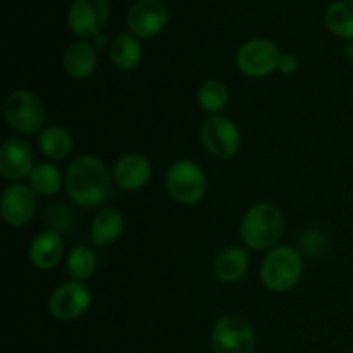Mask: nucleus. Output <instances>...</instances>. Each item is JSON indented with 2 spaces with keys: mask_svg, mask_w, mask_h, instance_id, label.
Here are the masks:
<instances>
[{
  "mask_svg": "<svg viewBox=\"0 0 353 353\" xmlns=\"http://www.w3.org/2000/svg\"><path fill=\"white\" fill-rule=\"evenodd\" d=\"M165 188L181 205H196L209 190L207 174L196 162L181 159L169 165L165 172Z\"/></svg>",
  "mask_w": 353,
  "mask_h": 353,
  "instance_id": "nucleus-4",
  "label": "nucleus"
},
{
  "mask_svg": "<svg viewBox=\"0 0 353 353\" xmlns=\"http://www.w3.org/2000/svg\"><path fill=\"white\" fill-rule=\"evenodd\" d=\"M97 48L90 41H76L64 52V69L71 78L86 79L95 72L99 64Z\"/></svg>",
  "mask_w": 353,
  "mask_h": 353,
  "instance_id": "nucleus-16",
  "label": "nucleus"
},
{
  "mask_svg": "<svg viewBox=\"0 0 353 353\" xmlns=\"http://www.w3.org/2000/svg\"><path fill=\"white\" fill-rule=\"evenodd\" d=\"M303 274V259L296 248L274 247L269 250L261 265V279L274 293L295 288Z\"/></svg>",
  "mask_w": 353,
  "mask_h": 353,
  "instance_id": "nucleus-3",
  "label": "nucleus"
},
{
  "mask_svg": "<svg viewBox=\"0 0 353 353\" xmlns=\"http://www.w3.org/2000/svg\"><path fill=\"white\" fill-rule=\"evenodd\" d=\"M279 48L274 41L265 38H254L240 47L236 54V65L247 78H264L278 69Z\"/></svg>",
  "mask_w": 353,
  "mask_h": 353,
  "instance_id": "nucleus-8",
  "label": "nucleus"
},
{
  "mask_svg": "<svg viewBox=\"0 0 353 353\" xmlns=\"http://www.w3.org/2000/svg\"><path fill=\"white\" fill-rule=\"evenodd\" d=\"M33 152L24 140L10 138L0 147V174L12 183L30 178L33 171Z\"/></svg>",
  "mask_w": 353,
  "mask_h": 353,
  "instance_id": "nucleus-13",
  "label": "nucleus"
},
{
  "mask_svg": "<svg viewBox=\"0 0 353 353\" xmlns=\"http://www.w3.org/2000/svg\"><path fill=\"white\" fill-rule=\"evenodd\" d=\"M65 268L72 279L85 283L97 271L95 252L90 247H74L65 259Z\"/></svg>",
  "mask_w": 353,
  "mask_h": 353,
  "instance_id": "nucleus-24",
  "label": "nucleus"
},
{
  "mask_svg": "<svg viewBox=\"0 0 353 353\" xmlns=\"http://www.w3.org/2000/svg\"><path fill=\"white\" fill-rule=\"evenodd\" d=\"M124 230V216L121 210L105 207L97 212L92 223V241L97 247H107L121 236Z\"/></svg>",
  "mask_w": 353,
  "mask_h": 353,
  "instance_id": "nucleus-18",
  "label": "nucleus"
},
{
  "mask_svg": "<svg viewBox=\"0 0 353 353\" xmlns=\"http://www.w3.org/2000/svg\"><path fill=\"white\" fill-rule=\"evenodd\" d=\"M90 305H92V292L85 283L76 279L62 283L48 299V312L54 319L62 323L79 319L85 316Z\"/></svg>",
  "mask_w": 353,
  "mask_h": 353,
  "instance_id": "nucleus-7",
  "label": "nucleus"
},
{
  "mask_svg": "<svg viewBox=\"0 0 353 353\" xmlns=\"http://www.w3.org/2000/svg\"><path fill=\"white\" fill-rule=\"evenodd\" d=\"M152 172L154 169H152L150 161L143 154L131 152V154L123 155L114 164L112 179L124 192H137L148 185V181L152 179Z\"/></svg>",
  "mask_w": 353,
  "mask_h": 353,
  "instance_id": "nucleus-14",
  "label": "nucleus"
},
{
  "mask_svg": "<svg viewBox=\"0 0 353 353\" xmlns=\"http://www.w3.org/2000/svg\"><path fill=\"white\" fill-rule=\"evenodd\" d=\"M109 16L107 0H74L68 14V26L81 40H93L107 26Z\"/></svg>",
  "mask_w": 353,
  "mask_h": 353,
  "instance_id": "nucleus-10",
  "label": "nucleus"
},
{
  "mask_svg": "<svg viewBox=\"0 0 353 353\" xmlns=\"http://www.w3.org/2000/svg\"><path fill=\"white\" fill-rule=\"evenodd\" d=\"M327 30L343 40H353V0H336L324 14Z\"/></svg>",
  "mask_w": 353,
  "mask_h": 353,
  "instance_id": "nucleus-22",
  "label": "nucleus"
},
{
  "mask_svg": "<svg viewBox=\"0 0 353 353\" xmlns=\"http://www.w3.org/2000/svg\"><path fill=\"white\" fill-rule=\"evenodd\" d=\"M143 57V48L134 34H119L110 43V61L121 71H131Z\"/></svg>",
  "mask_w": 353,
  "mask_h": 353,
  "instance_id": "nucleus-20",
  "label": "nucleus"
},
{
  "mask_svg": "<svg viewBox=\"0 0 353 353\" xmlns=\"http://www.w3.org/2000/svg\"><path fill=\"white\" fill-rule=\"evenodd\" d=\"M71 217H72V212L65 209L64 203H57V205L54 203V207L48 210V223L54 226L52 230L59 231V233L68 230V228H71V221H72Z\"/></svg>",
  "mask_w": 353,
  "mask_h": 353,
  "instance_id": "nucleus-25",
  "label": "nucleus"
},
{
  "mask_svg": "<svg viewBox=\"0 0 353 353\" xmlns=\"http://www.w3.org/2000/svg\"><path fill=\"white\" fill-rule=\"evenodd\" d=\"M28 183L37 195L52 196L61 192L62 186L65 185V178L54 164L41 162V164H34Z\"/></svg>",
  "mask_w": 353,
  "mask_h": 353,
  "instance_id": "nucleus-21",
  "label": "nucleus"
},
{
  "mask_svg": "<svg viewBox=\"0 0 353 353\" xmlns=\"http://www.w3.org/2000/svg\"><path fill=\"white\" fill-rule=\"evenodd\" d=\"M285 233V217L281 210L269 202L252 205L240 224V236L245 247L252 250H272Z\"/></svg>",
  "mask_w": 353,
  "mask_h": 353,
  "instance_id": "nucleus-2",
  "label": "nucleus"
},
{
  "mask_svg": "<svg viewBox=\"0 0 353 353\" xmlns=\"http://www.w3.org/2000/svg\"><path fill=\"white\" fill-rule=\"evenodd\" d=\"M3 116L10 130L19 134H33L43 130L45 107L37 93L30 90H14L3 103Z\"/></svg>",
  "mask_w": 353,
  "mask_h": 353,
  "instance_id": "nucleus-5",
  "label": "nucleus"
},
{
  "mask_svg": "<svg viewBox=\"0 0 353 353\" xmlns=\"http://www.w3.org/2000/svg\"><path fill=\"white\" fill-rule=\"evenodd\" d=\"M38 147L45 157L52 161H64L74 148L72 134L62 126H47L40 131Z\"/></svg>",
  "mask_w": 353,
  "mask_h": 353,
  "instance_id": "nucleus-19",
  "label": "nucleus"
},
{
  "mask_svg": "<svg viewBox=\"0 0 353 353\" xmlns=\"http://www.w3.org/2000/svg\"><path fill=\"white\" fill-rule=\"evenodd\" d=\"M347 57H348V61L353 64V40L347 45Z\"/></svg>",
  "mask_w": 353,
  "mask_h": 353,
  "instance_id": "nucleus-29",
  "label": "nucleus"
},
{
  "mask_svg": "<svg viewBox=\"0 0 353 353\" xmlns=\"http://www.w3.org/2000/svg\"><path fill=\"white\" fill-rule=\"evenodd\" d=\"M324 243H326V236L323 234V231L319 230H307L305 233L300 236V245L305 252L309 254H317V252L323 250Z\"/></svg>",
  "mask_w": 353,
  "mask_h": 353,
  "instance_id": "nucleus-26",
  "label": "nucleus"
},
{
  "mask_svg": "<svg viewBox=\"0 0 353 353\" xmlns=\"http://www.w3.org/2000/svg\"><path fill=\"white\" fill-rule=\"evenodd\" d=\"M212 353H254L255 333L240 316H224L216 323L210 336Z\"/></svg>",
  "mask_w": 353,
  "mask_h": 353,
  "instance_id": "nucleus-6",
  "label": "nucleus"
},
{
  "mask_svg": "<svg viewBox=\"0 0 353 353\" xmlns=\"http://www.w3.org/2000/svg\"><path fill=\"white\" fill-rule=\"evenodd\" d=\"M196 99H199V105L202 107L203 112L210 114V116H221V112L230 103V92L219 79H207L200 85Z\"/></svg>",
  "mask_w": 353,
  "mask_h": 353,
  "instance_id": "nucleus-23",
  "label": "nucleus"
},
{
  "mask_svg": "<svg viewBox=\"0 0 353 353\" xmlns=\"http://www.w3.org/2000/svg\"><path fill=\"white\" fill-rule=\"evenodd\" d=\"M200 140L210 155L231 159L240 152L241 134L236 124L226 116H210L200 130Z\"/></svg>",
  "mask_w": 353,
  "mask_h": 353,
  "instance_id": "nucleus-9",
  "label": "nucleus"
},
{
  "mask_svg": "<svg viewBox=\"0 0 353 353\" xmlns=\"http://www.w3.org/2000/svg\"><path fill=\"white\" fill-rule=\"evenodd\" d=\"M28 255H30L31 264L37 269H41V271L54 269L64 257V241H62L61 233L48 230L34 236Z\"/></svg>",
  "mask_w": 353,
  "mask_h": 353,
  "instance_id": "nucleus-15",
  "label": "nucleus"
},
{
  "mask_svg": "<svg viewBox=\"0 0 353 353\" xmlns=\"http://www.w3.org/2000/svg\"><path fill=\"white\" fill-rule=\"evenodd\" d=\"M65 192L76 205L95 209L112 195V178L99 157L81 155L65 171Z\"/></svg>",
  "mask_w": 353,
  "mask_h": 353,
  "instance_id": "nucleus-1",
  "label": "nucleus"
},
{
  "mask_svg": "<svg viewBox=\"0 0 353 353\" xmlns=\"http://www.w3.org/2000/svg\"><path fill=\"white\" fill-rule=\"evenodd\" d=\"M299 68H300V62L293 54H285L281 55V59H279L278 71L281 72V74H286V76L295 74V72L299 71Z\"/></svg>",
  "mask_w": 353,
  "mask_h": 353,
  "instance_id": "nucleus-27",
  "label": "nucleus"
},
{
  "mask_svg": "<svg viewBox=\"0 0 353 353\" xmlns=\"http://www.w3.org/2000/svg\"><path fill=\"white\" fill-rule=\"evenodd\" d=\"M93 47H95L97 50H105V48L109 47V38L103 33H100L99 37L93 38Z\"/></svg>",
  "mask_w": 353,
  "mask_h": 353,
  "instance_id": "nucleus-28",
  "label": "nucleus"
},
{
  "mask_svg": "<svg viewBox=\"0 0 353 353\" xmlns=\"http://www.w3.org/2000/svg\"><path fill=\"white\" fill-rule=\"evenodd\" d=\"M0 212H2V219L9 226H26L37 212V193L31 190L30 185L12 183L3 190Z\"/></svg>",
  "mask_w": 353,
  "mask_h": 353,
  "instance_id": "nucleus-11",
  "label": "nucleus"
},
{
  "mask_svg": "<svg viewBox=\"0 0 353 353\" xmlns=\"http://www.w3.org/2000/svg\"><path fill=\"white\" fill-rule=\"evenodd\" d=\"M250 265V255L243 247H228L214 262V274L223 283H234L245 276Z\"/></svg>",
  "mask_w": 353,
  "mask_h": 353,
  "instance_id": "nucleus-17",
  "label": "nucleus"
},
{
  "mask_svg": "<svg viewBox=\"0 0 353 353\" xmlns=\"http://www.w3.org/2000/svg\"><path fill=\"white\" fill-rule=\"evenodd\" d=\"M169 21L164 0H138L128 12V26L137 38H150L161 33Z\"/></svg>",
  "mask_w": 353,
  "mask_h": 353,
  "instance_id": "nucleus-12",
  "label": "nucleus"
}]
</instances>
